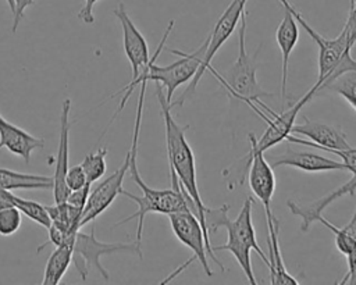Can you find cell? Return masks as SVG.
Here are the masks:
<instances>
[{"label":"cell","mask_w":356,"mask_h":285,"mask_svg":"<svg viewBox=\"0 0 356 285\" xmlns=\"http://www.w3.org/2000/svg\"><path fill=\"white\" fill-rule=\"evenodd\" d=\"M267 220V245H268V263L270 270V282L274 285H299V281L292 277L285 264L280 249V220L271 213L266 215Z\"/></svg>","instance_id":"ac0fdd59"},{"label":"cell","mask_w":356,"mask_h":285,"mask_svg":"<svg viewBox=\"0 0 356 285\" xmlns=\"http://www.w3.org/2000/svg\"><path fill=\"white\" fill-rule=\"evenodd\" d=\"M14 206L33 222H36L44 228L50 227L51 218L46 210V206H43L35 200H28V199L19 197L17 195H14Z\"/></svg>","instance_id":"d4e9b609"},{"label":"cell","mask_w":356,"mask_h":285,"mask_svg":"<svg viewBox=\"0 0 356 285\" xmlns=\"http://www.w3.org/2000/svg\"><path fill=\"white\" fill-rule=\"evenodd\" d=\"M346 261H348V271L338 284L356 285V246L346 254Z\"/></svg>","instance_id":"d6a6232c"},{"label":"cell","mask_w":356,"mask_h":285,"mask_svg":"<svg viewBox=\"0 0 356 285\" xmlns=\"http://www.w3.org/2000/svg\"><path fill=\"white\" fill-rule=\"evenodd\" d=\"M228 210H229L228 204H222L218 209L207 207L206 214H204V221H206V231H207L209 236H210V234L216 232L217 229L224 228L227 220L229 218Z\"/></svg>","instance_id":"4316f807"},{"label":"cell","mask_w":356,"mask_h":285,"mask_svg":"<svg viewBox=\"0 0 356 285\" xmlns=\"http://www.w3.org/2000/svg\"><path fill=\"white\" fill-rule=\"evenodd\" d=\"M248 0H232L228 7L224 10V13L220 15V18L217 19L214 28L211 29V32L207 35V47H206V53L203 57V63L199 67L197 72L193 75V78L189 81L188 88L185 89V92L179 96V99L174 103H171V106H181L189 96L193 95L200 78L203 76V74L206 71H211V60L216 56V53L220 50V47L228 40V38L234 33V31L236 29L241 17L245 11V6H246Z\"/></svg>","instance_id":"30bf717a"},{"label":"cell","mask_w":356,"mask_h":285,"mask_svg":"<svg viewBox=\"0 0 356 285\" xmlns=\"http://www.w3.org/2000/svg\"><path fill=\"white\" fill-rule=\"evenodd\" d=\"M295 14L289 10H285L284 18L281 19L277 31H275V40L278 43V47L281 50V58H282V68H281V96L282 99H289L286 95V82H288V65H289V57L299 40V28L298 21L295 19Z\"/></svg>","instance_id":"d6986e66"},{"label":"cell","mask_w":356,"mask_h":285,"mask_svg":"<svg viewBox=\"0 0 356 285\" xmlns=\"http://www.w3.org/2000/svg\"><path fill=\"white\" fill-rule=\"evenodd\" d=\"M89 193H90V184H86L85 186H82L79 189L70 190L65 202L70 203L71 206H75V207H79V209L83 210V207H85V204L88 202Z\"/></svg>","instance_id":"4dcf8cb0"},{"label":"cell","mask_w":356,"mask_h":285,"mask_svg":"<svg viewBox=\"0 0 356 285\" xmlns=\"http://www.w3.org/2000/svg\"><path fill=\"white\" fill-rule=\"evenodd\" d=\"M95 224H92L90 234L79 232L76 234L74 242V252H72V263L78 271V275L82 281L86 279L92 267H95L99 274L107 281L110 278L108 271L102 264V257L106 254L114 253H129L142 257V243L139 242H102L95 235Z\"/></svg>","instance_id":"52a82bcc"},{"label":"cell","mask_w":356,"mask_h":285,"mask_svg":"<svg viewBox=\"0 0 356 285\" xmlns=\"http://www.w3.org/2000/svg\"><path fill=\"white\" fill-rule=\"evenodd\" d=\"M168 220H170V224H171V229L174 232V235L177 236V239L185 245L186 247H189L192 252H193V256L186 261V264H182L178 270L174 271V274H171L170 277H167L163 284L171 281L177 274H179L181 270L186 268L192 261L193 259L196 261H199V264L203 267L204 272L211 277L213 275V271L210 268V264H209V259L207 256L220 267L221 271H225V267L222 266V263L216 257L213 249H211V245L206 241L204 238V234H203V229H202V225L197 220V217L191 211V210H184V211H177V213H171L167 215Z\"/></svg>","instance_id":"9c48e42d"},{"label":"cell","mask_w":356,"mask_h":285,"mask_svg":"<svg viewBox=\"0 0 356 285\" xmlns=\"http://www.w3.org/2000/svg\"><path fill=\"white\" fill-rule=\"evenodd\" d=\"M145 92L146 88L140 86L139 90V99H138V108H136V118H135V125H134V135H132V143L129 147L131 152V160H129V170L128 172L131 174V178L134 182L140 188L142 195H134L125 189L121 190V195L125 197L131 199L132 202L136 203V211L131 214L129 217L118 221L114 224V227L122 225L131 220H138V228H136V242L142 243V234H143V224H145V217L149 213H159V214H171L177 211H184V210H191L196 215V209L192 197L186 193V190L179 185L177 177L174 172L170 171V178H171V188L170 189H154L150 188L149 185L145 184L142 179L138 164H136V154H138V139H139V131H140V122H142V113H143V100H145ZM197 217V215H196Z\"/></svg>","instance_id":"6da1fadb"},{"label":"cell","mask_w":356,"mask_h":285,"mask_svg":"<svg viewBox=\"0 0 356 285\" xmlns=\"http://www.w3.org/2000/svg\"><path fill=\"white\" fill-rule=\"evenodd\" d=\"M317 93V86L313 85V88L305 93L295 104H292L288 110L277 114L274 111H268L271 114V117L264 115L263 118L267 122V129L264 131V133L256 139V136L253 133H249V140L253 142L254 147L264 153L266 150L277 146L278 143L284 142L286 139V136L291 133V128L295 124V118L298 117L299 111L303 108V106H306Z\"/></svg>","instance_id":"4fadbf2b"},{"label":"cell","mask_w":356,"mask_h":285,"mask_svg":"<svg viewBox=\"0 0 356 285\" xmlns=\"http://www.w3.org/2000/svg\"><path fill=\"white\" fill-rule=\"evenodd\" d=\"M174 24H175L174 19H171L168 22V25L165 28V32H164L156 51L153 53L149 65L142 71L139 78L135 81V88L138 85H140V82H143V81H146V82H149V81L159 82L165 89V100L170 104L172 103L171 99H172L174 92L181 85L189 82L193 78V75L197 72L199 67L203 63V57H204L207 42H209V39L206 38L204 42L200 44V47L193 53H182V51L171 49L170 53L179 56V58L177 61H174L172 64H168V65H157L154 61L157 60L159 54L164 49L165 40H167L170 32L172 31Z\"/></svg>","instance_id":"3957f363"},{"label":"cell","mask_w":356,"mask_h":285,"mask_svg":"<svg viewBox=\"0 0 356 285\" xmlns=\"http://www.w3.org/2000/svg\"><path fill=\"white\" fill-rule=\"evenodd\" d=\"M14 1V13H13V25L11 31L15 33L18 29V25L21 19L24 18V14L28 7L35 4V0H13Z\"/></svg>","instance_id":"1f68e13d"},{"label":"cell","mask_w":356,"mask_h":285,"mask_svg":"<svg viewBox=\"0 0 356 285\" xmlns=\"http://www.w3.org/2000/svg\"><path fill=\"white\" fill-rule=\"evenodd\" d=\"M44 147V139L38 138L15 124L7 121L0 114V149H7L10 153L21 157L26 164L36 149Z\"/></svg>","instance_id":"e0dca14e"},{"label":"cell","mask_w":356,"mask_h":285,"mask_svg":"<svg viewBox=\"0 0 356 285\" xmlns=\"http://www.w3.org/2000/svg\"><path fill=\"white\" fill-rule=\"evenodd\" d=\"M239 22L241 25H239V35H238V57L235 63L231 65L225 76L216 74L213 68L210 72L227 89L229 96L245 101L256 111L257 108L253 103L260 101V99L264 96H271V93L266 92L259 85L256 78V71H257L256 54L250 56L246 50V13L242 14Z\"/></svg>","instance_id":"277c9868"},{"label":"cell","mask_w":356,"mask_h":285,"mask_svg":"<svg viewBox=\"0 0 356 285\" xmlns=\"http://www.w3.org/2000/svg\"><path fill=\"white\" fill-rule=\"evenodd\" d=\"M324 152H330L337 154L345 165L346 171H350L352 175L356 174V149L355 147H346V149H323Z\"/></svg>","instance_id":"f1b7e54d"},{"label":"cell","mask_w":356,"mask_h":285,"mask_svg":"<svg viewBox=\"0 0 356 285\" xmlns=\"http://www.w3.org/2000/svg\"><path fill=\"white\" fill-rule=\"evenodd\" d=\"M113 14L117 17V19L120 21V25L122 28V47H124V53L131 64V70H132V79L131 82L124 86L120 92L114 93L111 97H114L115 95L124 92L125 95L122 96L118 108L115 110L114 115L111 117L108 125L104 128V132L100 135V138L106 133V131L108 129L110 124H113V121L117 118V115L121 113V110L125 107V103L128 101L131 93L135 89V81L139 78V75L142 74V71L149 65L152 57L149 53V46L147 42L145 39V36L140 33V31L136 28V25L134 24V21L131 19V17L128 15L124 3H120L117 6V8H114ZM99 138V139H100Z\"/></svg>","instance_id":"ba28073f"},{"label":"cell","mask_w":356,"mask_h":285,"mask_svg":"<svg viewBox=\"0 0 356 285\" xmlns=\"http://www.w3.org/2000/svg\"><path fill=\"white\" fill-rule=\"evenodd\" d=\"M22 222V213L15 207H6L0 210V235L11 236L14 235Z\"/></svg>","instance_id":"484cf974"},{"label":"cell","mask_w":356,"mask_h":285,"mask_svg":"<svg viewBox=\"0 0 356 285\" xmlns=\"http://www.w3.org/2000/svg\"><path fill=\"white\" fill-rule=\"evenodd\" d=\"M72 252H74V242L54 246V250L49 256L47 263L44 266L42 284H46V285L60 284L70 264L72 263Z\"/></svg>","instance_id":"44dd1931"},{"label":"cell","mask_w":356,"mask_h":285,"mask_svg":"<svg viewBox=\"0 0 356 285\" xmlns=\"http://www.w3.org/2000/svg\"><path fill=\"white\" fill-rule=\"evenodd\" d=\"M293 17L298 21V24L313 39L318 49V75L314 83L317 86V92L321 86L330 83L341 74L356 70V60L350 54L352 47L349 46L346 33L343 31H341V33L337 38L328 39L320 35L317 31H314L299 13Z\"/></svg>","instance_id":"8992f818"},{"label":"cell","mask_w":356,"mask_h":285,"mask_svg":"<svg viewBox=\"0 0 356 285\" xmlns=\"http://www.w3.org/2000/svg\"><path fill=\"white\" fill-rule=\"evenodd\" d=\"M156 95H157V99L160 103V111H161V117L164 121L165 145H167L170 171L175 174L179 185L192 197V200L195 203V209H196V215L202 225L204 238L210 243V236L206 231V221H204V214H206L207 206L203 203L199 188H197L195 156H193V150L185 136V132L189 128V125L182 127L172 118L171 104L167 103L165 95L163 93V86L159 82H156Z\"/></svg>","instance_id":"7a4b0ae2"},{"label":"cell","mask_w":356,"mask_h":285,"mask_svg":"<svg viewBox=\"0 0 356 285\" xmlns=\"http://www.w3.org/2000/svg\"><path fill=\"white\" fill-rule=\"evenodd\" d=\"M323 90H330L342 96L356 110V70L341 74L330 83L321 86L317 93Z\"/></svg>","instance_id":"603a6c76"},{"label":"cell","mask_w":356,"mask_h":285,"mask_svg":"<svg viewBox=\"0 0 356 285\" xmlns=\"http://www.w3.org/2000/svg\"><path fill=\"white\" fill-rule=\"evenodd\" d=\"M0 186L14 189H53V177L39 174H25L8 168H0Z\"/></svg>","instance_id":"ffe728a7"},{"label":"cell","mask_w":356,"mask_h":285,"mask_svg":"<svg viewBox=\"0 0 356 285\" xmlns=\"http://www.w3.org/2000/svg\"><path fill=\"white\" fill-rule=\"evenodd\" d=\"M14 206V195L11 190L0 186V210Z\"/></svg>","instance_id":"e575fe53"},{"label":"cell","mask_w":356,"mask_h":285,"mask_svg":"<svg viewBox=\"0 0 356 285\" xmlns=\"http://www.w3.org/2000/svg\"><path fill=\"white\" fill-rule=\"evenodd\" d=\"M65 184H67L70 190L79 189V188H82L88 184L85 171H83L81 164L68 167V171H67V175H65Z\"/></svg>","instance_id":"83f0119b"},{"label":"cell","mask_w":356,"mask_h":285,"mask_svg":"<svg viewBox=\"0 0 356 285\" xmlns=\"http://www.w3.org/2000/svg\"><path fill=\"white\" fill-rule=\"evenodd\" d=\"M7 1V4H8V7H10V11H11V14L14 13V1L13 0H6Z\"/></svg>","instance_id":"d590c367"},{"label":"cell","mask_w":356,"mask_h":285,"mask_svg":"<svg viewBox=\"0 0 356 285\" xmlns=\"http://www.w3.org/2000/svg\"><path fill=\"white\" fill-rule=\"evenodd\" d=\"M288 143L309 146L313 149H346L350 145L346 135L338 127L316 122L305 117L303 124H293L285 139Z\"/></svg>","instance_id":"7c38bea8"},{"label":"cell","mask_w":356,"mask_h":285,"mask_svg":"<svg viewBox=\"0 0 356 285\" xmlns=\"http://www.w3.org/2000/svg\"><path fill=\"white\" fill-rule=\"evenodd\" d=\"M100 0H83L82 8L78 11V18L85 22V24H93L95 22V15H93V8L95 4Z\"/></svg>","instance_id":"836d02e7"},{"label":"cell","mask_w":356,"mask_h":285,"mask_svg":"<svg viewBox=\"0 0 356 285\" xmlns=\"http://www.w3.org/2000/svg\"><path fill=\"white\" fill-rule=\"evenodd\" d=\"M252 207H253V197L248 196L242 204V209L235 220H227L224 228L227 229V242L224 245L211 246L214 250H228L236 259L239 267L245 272L248 281L252 285H256L257 281L253 274L250 252L254 250L261 259L263 263L267 266L268 259L264 252L260 249L256 241V231L252 221Z\"/></svg>","instance_id":"5b68a950"},{"label":"cell","mask_w":356,"mask_h":285,"mask_svg":"<svg viewBox=\"0 0 356 285\" xmlns=\"http://www.w3.org/2000/svg\"><path fill=\"white\" fill-rule=\"evenodd\" d=\"M318 222H321L323 225H325L330 231L334 232V239H335V246L337 249L342 253V254H348L355 246H356V209L353 211V215L350 218V221L338 228L334 224H331L330 221H327L323 215L317 220Z\"/></svg>","instance_id":"7402d4cb"},{"label":"cell","mask_w":356,"mask_h":285,"mask_svg":"<svg viewBox=\"0 0 356 285\" xmlns=\"http://www.w3.org/2000/svg\"><path fill=\"white\" fill-rule=\"evenodd\" d=\"M129 160H131V152L128 150L122 164L111 175L104 178L89 193L88 202L82 211L81 228L89 222H93L102 213H104L111 206V203L115 200V197L118 195H121V190L124 189L122 182H124L125 174L129 170Z\"/></svg>","instance_id":"5bb4252c"},{"label":"cell","mask_w":356,"mask_h":285,"mask_svg":"<svg viewBox=\"0 0 356 285\" xmlns=\"http://www.w3.org/2000/svg\"><path fill=\"white\" fill-rule=\"evenodd\" d=\"M106 156H107V147H100L96 152L86 154L85 158L82 160L81 165L85 171L88 184L92 185L93 182L99 181L104 175V172L107 170Z\"/></svg>","instance_id":"cb8c5ba5"},{"label":"cell","mask_w":356,"mask_h":285,"mask_svg":"<svg viewBox=\"0 0 356 285\" xmlns=\"http://www.w3.org/2000/svg\"><path fill=\"white\" fill-rule=\"evenodd\" d=\"M342 31L346 33L349 46L353 47L356 43V0H350L349 14H348V18H346V22H345Z\"/></svg>","instance_id":"f546056e"},{"label":"cell","mask_w":356,"mask_h":285,"mask_svg":"<svg viewBox=\"0 0 356 285\" xmlns=\"http://www.w3.org/2000/svg\"><path fill=\"white\" fill-rule=\"evenodd\" d=\"M71 113V99H65L61 106L60 114V140L57 147L54 174H53V196L54 202H65L70 189L65 184V175L68 171V160H70V129L74 122L70 121Z\"/></svg>","instance_id":"9a60e30c"},{"label":"cell","mask_w":356,"mask_h":285,"mask_svg":"<svg viewBox=\"0 0 356 285\" xmlns=\"http://www.w3.org/2000/svg\"><path fill=\"white\" fill-rule=\"evenodd\" d=\"M250 143V150L248 156L243 160V168L241 172V179L239 185L243 182L246 174L249 178V186L253 192V195L261 202L264 207L266 215H270L271 211V199L274 196L275 190V175H274V168L270 165L267 158L264 157V153L259 152L253 142L249 140Z\"/></svg>","instance_id":"8fae6325"},{"label":"cell","mask_w":356,"mask_h":285,"mask_svg":"<svg viewBox=\"0 0 356 285\" xmlns=\"http://www.w3.org/2000/svg\"><path fill=\"white\" fill-rule=\"evenodd\" d=\"M273 168L288 165L298 168L305 172H325V171H346L341 161L320 156L313 152H300L291 146L285 147L284 152L274 154L268 161Z\"/></svg>","instance_id":"2e32d148"}]
</instances>
